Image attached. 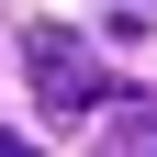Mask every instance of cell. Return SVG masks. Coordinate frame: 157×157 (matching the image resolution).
Listing matches in <instances>:
<instances>
[{"mask_svg":"<svg viewBox=\"0 0 157 157\" xmlns=\"http://www.w3.org/2000/svg\"><path fill=\"white\" fill-rule=\"evenodd\" d=\"M23 67H34V101H45L56 124H78V112H101V101H112V67L78 45L67 23H34V34H23Z\"/></svg>","mask_w":157,"mask_h":157,"instance_id":"6da1fadb","label":"cell"},{"mask_svg":"<svg viewBox=\"0 0 157 157\" xmlns=\"http://www.w3.org/2000/svg\"><path fill=\"white\" fill-rule=\"evenodd\" d=\"M0 157H34V146H23V135H0Z\"/></svg>","mask_w":157,"mask_h":157,"instance_id":"7a4b0ae2","label":"cell"}]
</instances>
